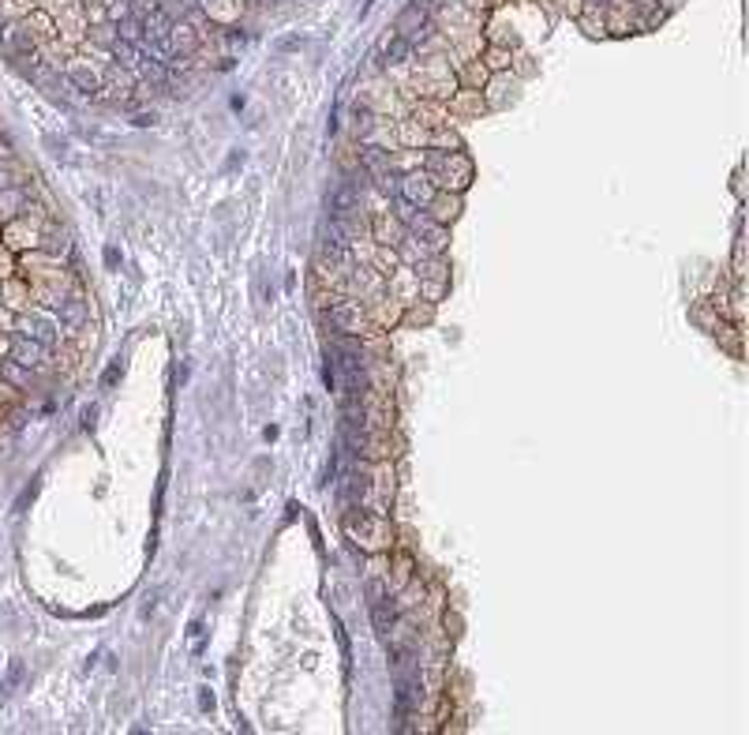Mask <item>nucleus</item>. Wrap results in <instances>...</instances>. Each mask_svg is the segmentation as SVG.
<instances>
[{"label": "nucleus", "mask_w": 749, "mask_h": 735, "mask_svg": "<svg viewBox=\"0 0 749 735\" xmlns=\"http://www.w3.org/2000/svg\"><path fill=\"white\" fill-rule=\"evenodd\" d=\"M405 53H409V45H405V42H394V45H386V57H390V60H401Z\"/></svg>", "instance_id": "2"}, {"label": "nucleus", "mask_w": 749, "mask_h": 735, "mask_svg": "<svg viewBox=\"0 0 749 735\" xmlns=\"http://www.w3.org/2000/svg\"><path fill=\"white\" fill-rule=\"evenodd\" d=\"M64 319H68V323H79V319H82V304H68V308H64Z\"/></svg>", "instance_id": "3"}, {"label": "nucleus", "mask_w": 749, "mask_h": 735, "mask_svg": "<svg viewBox=\"0 0 749 735\" xmlns=\"http://www.w3.org/2000/svg\"><path fill=\"white\" fill-rule=\"evenodd\" d=\"M326 207H330V214H334V218H345V214H353V207H356V188H353L349 180H341L337 188L330 191Z\"/></svg>", "instance_id": "1"}]
</instances>
